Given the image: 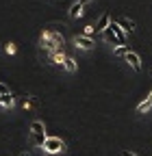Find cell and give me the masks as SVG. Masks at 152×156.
<instances>
[{"instance_id":"obj_1","label":"cell","mask_w":152,"mask_h":156,"mask_svg":"<svg viewBox=\"0 0 152 156\" xmlns=\"http://www.w3.org/2000/svg\"><path fill=\"white\" fill-rule=\"evenodd\" d=\"M63 46H65V37L61 35V30L56 28L54 24L42 30V35H39V48L46 52V56H48L50 52L63 50Z\"/></svg>"},{"instance_id":"obj_2","label":"cell","mask_w":152,"mask_h":156,"mask_svg":"<svg viewBox=\"0 0 152 156\" xmlns=\"http://www.w3.org/2000/svg\"><path fill=\"white\" fill-rule=\"evenodd\" d=\"M28 136H31V145H35V147H44V141L48 139L44 122L35 119V122L31 124V134H28Z\"/></svg>"},{"instance_id":"obj_3","label":"cell","mask_w":152,"mask_h":156,"mask_svg":"<svg viewBox=\"0 0 152 156\" xmlns=\"http://www.w3.org/2000/svg\"><path fill=\"white\" fill-rule=\"evenodd\" d=\"M44 152L54 156V154H63L65 152V141L61 139V136H48V139L44 141Z\"/></svg>"},{"instance_id":"obj_4","label":"cell","mask_w":152,"mask_h":156,"mask_svg":"<svg viewBox=\"0 0 152 156\" xmlns=\"http://www.w3.org/2000/svg\"><path fill=\"white\" fill-rule=\"evenodd\" d=\"M74 46L81 48V50H91V48H96V41H93L89 35H76L74 37Z\"/></svg>"},{"instance_id":"obj_5","label":"cell","mask_w":152,"mask_h":156,"mask_svg":"<svg viewBox=\"0 0 152 156\" xmlns=\"http://www.w3.org/2000/svg\"><path fill=\"white\" fill-rule=\"evenodd\" d=\"M124 58H126V63H128V65H130L132 69H135V72H141V58H139V54H137V52L128 50Z\"/></svg>"},{"instance_id":"obj_6","label":"cell","mask_w":152,"mask_h":156,"mask_svg":"<svg viewBox=\"0 0 152 156\" xmlns=\"http://www.w3.org/2000/svg\"><path fill=\"white\" fill-rule=\"evenodd\" d=\"M65 56H67V54H65L63 50H56V52H50V54H48V61H50L52 65H61V67H63Z\"/></svg>"},{"instance_id":"obj_7","label":"cell","mask_w":152,"mask_h":156,"mask_svg":"<svg viewBox=\"0 0 152 156\" xmlns=\"http://www.w3.org/2000/svg\"><path fill=\"white\" fill-rule=\"evenodd\" d=\"M109 26L113 28V33L118 35V39H120V44H126V30L122 28V24H120V22H113V20H111V24H109Z\"/></svg>"},{"instance_id":"obj_8","label":"cell","mask_w":152,"mask_h":156,"mask_svg":"<svg viewBox=\"0 0 152 156\" xmlns=\"http://www.w3.org/2000/svg\"><path fill=\"white\" fill-rule=\"evenodd\" d=\"M15 104V98L11 91H5V93H0V106H5V108H11Z\"/></svg>"},{"instance_id":"obj_9","label":"cell","mask_w":152,"mask_h":156,"mask_svg":"<svg viewBox=\"0 0 152 156\" xmlns=\"http://www.w3.org/2000/svg\"><path fill=\"white\" fill-rule=\"evenodd\" d=\"M109 24H111V15H109V13L100 15V20L96 22V33H104V30L109 28Z\"/></svg>"},{"instance_id":"obj_10","label":"cell","mask_w":152,"mask_h":156,"mask_svg":"<svg viewBox=\"0 0 152 156\" xmlns=\"http://www.w3.org/2000/svg\"><path fill=\"white\" fill-rule=\"evenodd\" d=\"M150 108H152V91L148 93V98H146L143 102H139V106H137V113H139V115H146Z\"/></svg>"},{"instance_id":"obj_11","label":"cell","mask_w":152,"mask_h":156,"mask_svg":"<svg viewBox=\"0 0 152 156\" xmlns=\"http://www.w3.org/2000/svg\"><path fill=\"white\" fill-rule=\"evenodd\" d=\"M83 7H85V5L81 2V0H78V2H74V5L70 7V17H83V13H85Z\"/></svg>"},{"instance_id":"obj_12","label":"cell","mask_w":152,"mask_h":156,"mask_svg":"<svg viewBox=\"0 0 152 156\" xmlns=\"http://www.w3.org/2000/svg\"><path fill=\"white\" fill-rule=\"evenodd\" d=\"M102 35H104V41H107V44H118V46H122V44H120V39H118V35L113 33V28H111V26H109Z\"/></svg>"},{"instance_id":"obj_13","label":"cell","mask_w":152,"mask_h":156,"mask_svg":"<svg viewBox=\"0 0 152 156\" xmlns=\"http://www.w3.org/2000/svg\"><path fill=\"white\" fill-rule=\"evenodd\" d=\"M63 69H65V72H70V74H72V72H76V61H74L72 56H65V61H63Z\"/></svg>"},{"instance_id":"obj_14","label":"cell","mask_w":152,"mask_h":156,"mask_svg":"<svg viewBox=\"0 0 152 156\" xmlns=\"http://www.w3.org/2000/svg\"><path fill=\"white\" fill-rule=\"evenodd\" d=\"M120 24H122V28H124L126 33H132V30H135V22H132V20H128V17H122Z\"/></svg>"},{"instance_id":"obj_15","label":"cell","mask_w":152,"mask_h":156,"mask_svg":"<svg viewBox=\"0 0 152 156\" xmlns=\"http://www.w3.org/2000/svg\"><path fill=\"white\" fill-rule=\"evenodd\" d=\"M130 50V46H126V44H122V46H118L115 50H113V54L115 56H126V52Z\"/></svg>"},{"instance_id":"obj_16","label":"cell","mask_w":152,"mask_h":156,"mask_svg":"<svg viewBox=\"0 0 152 156\" xmlns=\"http://www.w3.org/2000/svg\"><path fill=\"white\" fill-rule=\"evenodd\" d=\"M15 50H17V48H15V44H11V41H9V44H5V52H7V54H15Z\"/></svg>"},{"instance_id":"obj_17","label":"cell","mask_w":152,"mask_h":156,"mask_svg":"<svg viewBox=\"0 0 152 156\" xmlns=\"http://www.w3.org/2000/svg\"><path fill=\"white\" fill-rule=\"evenodd\" d=\"M93 33H96V26H91V24H89V26H85V33H83V35H89V37H91Z\"/></svg>"},{"instance_id":"obj_18","label":"cell","mask_w":152,"mask_h":156,"mask_svg":"<svg viewBox=\"0 0 152 156\" xmlns=\"http://www.w3.org/2000/svg\"><path fill=\"white\" fill-rule=\"evenodd\" d=\"M33 104H35V102L31 100V98H24V102H22V106H24V108H31Z\"/></svg>"},{"instance_id":"obj_19","label":"cell","mask_w":152,"mask_h":156,"mask_svg":"<svg viewBox=\"0 0 152 156\" xmlns=\"http://www.w3.org/2000/svg\"><path fill=\"white\" fill-rule=\"evenodd\" d=\"M122 156H137V154H132V152H128V150H124V152H122Z\"/></svg>"},{"instance_id":"obj_20","label":"cell","mask_w":152,"mask_h":156,"mask_svg":"<svg viewBox=\"0 0 152 156\" xmlns=\"http://www.w3.org/2000/svg\"><path fill=\"white\" fill-rule=\"evenodd\" d=\"M5 91H9V89H7V87H5L2 83H0V93H5Z\"/></svg>"},{"instance_id":"obj_21","label":"cell","mask_w":152,"mask_h":156,"mask_svg":"<svg viewBox=\"0 0 152 156\" xmlns=\"http://www.w3.org/2000/svg\"><path fill=\"white\" fill-rule=\"evenodd\" d=\"M81 2H83V5H87V2H89V0H81Z\"/></svg>"}]
</instances>
